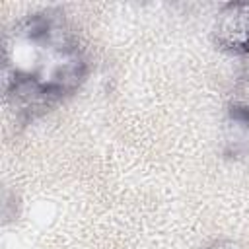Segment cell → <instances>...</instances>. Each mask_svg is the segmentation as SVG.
I'll return each mask as SVG.
<instances>
[{"mask_svg": "<svg viewBox=\"0 0 249 249\" xmlns=\"http://www.w3.org/2000/svg\"><path fill=\"white\" fill-rule=\"evenodd\" d=\"M218 39L233 51H249V4H230L218 23Z\"/></svg>", "mask_w": 249, "mask_h": 249, "instance_id": "6da1fadb", "label": "cell"}, {"mask_svg": "<svg viewBox=\"0 0 249 249\" xmlns=\"http://www.w3.org/2000/svg\"><path fill=\"white\" fill-rule=\"evenodd\" d=\"M247 68H249V51H247Z\"/></svg>", "mask_w": 249, "mask_h": 249, "instance_id": "7a4b0ae2", "label": "cell"}]
</instances>
